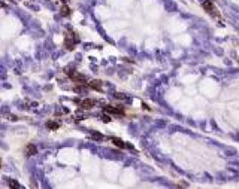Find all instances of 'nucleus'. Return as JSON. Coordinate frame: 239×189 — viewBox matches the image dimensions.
<instances>
[{
    "mask_svg": "<svg viewBox=\"0 0 239 189\" xmlns=\"http://www.w3.org/2000/svg\"><path fill=\"white\" fill-rule=\"evenodd\" d=\"M78 42H79L78 34L75 33L73 30H67V31H66V34H64V48L66 49H67V51H73Z\"/></svg>",
    "mask_w": 239,
    "mask_h": 189,
    "instance_id": "f257e3e1",
    "label": "nucleus"
},
{
    "mask_svg": "<svg viewBox=\"0 0 239 189\" xmlns=\"http://www.w3.org/2000/svg\"><path fill=\"white\" fill-rule=\"evenodd\" d=\"M103 112H105V113H109V115L124 116V109L115 107V106H109V104H105V106H103Z\"/></svg>",
    "mask_w": 239,
    "mask_h": 189,
    "instance_id": "f03ea898",
    "label": "nucleus"
},
{
    "mask_svg": "<svg viewBox=\"0 0 239 189\" xmlns=\"http://www.w3.org/2000/svg\"><path fill=\"white\" fill-rule=\"evenodd\" d=\"M78 103H79V107H81L82 110H90V109H93L97 104V100H94V98H84V100L78 101Z\"/></svg>",
    "mask_w": 239,
    "mask_h": 189,
    "instance_id": "7ed1b4c3",
    "label": "nucleus"
},
{
    "mask_svg": "<svg viewBox=\"0 0 239 189\" xmlns=\"http://www.w3.org/2000/svg\"><path fill=\"white\" fill-rule=\"evenodd\" d=\"M202 8L208 12V14H211L212 17H220V14H218V11L215 9V6L212 2H203L202 3Z\"/></svg>",
    "mask_w": 239,
    "mask_h": 189,
    "instance_id": "20e7f679",
    "label": "nucleus"
},
{
    "mask_svg": "<svg viewBox=\"0 0 239 189\" xmlns=\"http://www.w3.org/2000/svg\"><path fill=\"white\" fill-rule=\"evenodd\" d=\"M37 153V147L36 145H33V143H29L27 146H25V156H35Z\"/></svg>",
    "mask_w": 239,
    "mask_h": 189,
    "instance_id": "39448f33",
    "label": "nucleus"
},
{
    "mask_svg": "<svg viewBox=\"0 0 239 189\" xmlns=\"http://www.w3.org/2000/svg\"><path fill=\"white\" fill-rule=\"evenodd\" d=\"M109 140L114 143V145L120 149H126V147H129V143H124L121 139H118V137H109Z\"/></svg>",
    "mask_w": 239,
    "mask_h": 189,
    "instance_id": "423d86ee",
    "label": "nucleus"
},
{
    "mask_svg": "<svg viewBox=\"0 0 239 189\" xmlns=\"http://www.w3.org/2000/svg\"><path fill=\"white\" fill-rule=\"evenodd\" d=\"M103 83H102V81H91V82H88V88L90 89H94V91H103Z\"/></svg>",
    "mask_w": 239,
    "mask_h": 189,
    "instance_id": "0eeeda50",
    "label": "nucleus"
},
{
    "mask_svg": "<svg viewBox=\"0 0 239 189\" xmlns=\"http://www.w3.org/2000/svg\"><path fill=\"white\" fill-rule=\"evenodd\" d=\"M70 14H72L70 8L67 6V3H64V5L61 6V8H60V15H61V17H64V18H67Z\"/></svg>",
    "mask_w": 239,
    "mask_h": 189,
    "instance_id": "6e6552de",
    "label": "nucleus"
},
{
    "mask_svg": "<svg viewBox=\"0 0 239 189\" xmlns=\"http://www.w3.org/2000/svg\"><path fill=\"white\" fill-rule=\"evenodd\" d=\"M46 128H48V130H52V131H55V130L60 128V122H58V121H48V122H46Z\"/></svg>",
    "mask_w": 239,
    "mask_h": 189,
    "instance_id": "1a4fd4ad",
    "label": "nucleus"
},
{
    "mask_svg": "<svg viewBox=\"0 0 239 189\" xmlns=\"http://www.w3.org/2000/svg\"><path fill=\"white\" fill-rule=\"evenodd\" d=\"M8 186L9 188H15V189H21V185H19L17 180H12V179L8 180Z\"/></svg>",
    "mask_w": 239,
    "mask_h": 189,
    "instance_id": "9d476101",
    "label": "nucleus"
},
{
    "mask_svg": "<svg viewBox=\"0 0 239 189\" xmlns=\"http://www.w3.org/2000/svg\"><path fill=\"white\" fill-rule=\"evenodd\" d=\"M90 137H91L93 140H99V141H100V140H103V135H102L100 133H97V131L91 133V135H90Z\"/></svg>",
    "mask_w": 239,
    "mask_h": 189,
    "instance_id": "9b49d317",
    "label": "nucleus"
},
{
    "mask_svg": "<svg viewBox=\"0 0 239 189\" xmlns=\"http://www.w3.org/2000/svg\"><path fill=\"white\" fill-rule=\"evenodd\" d=\"M102 121H103V122H111L112 119H111L109 113H108V115H103V116H102Z\"/></svg>",
    "mask_w": 239,
    "mask_h": 189,
    "instance_id": "f8f14e48",
    "label": "nucleus"
},
{
    "mask_svg": "<svg viewBox=\"0 0 239 189\" xmlns=\"http://www.w3.org/2000/svg\"><path fill=\"white\" fill-rule=\"evenodd\" d=\"M142 109H145V110H151V109L147 106V104H144V103H142Z\"/></svg>",
    "mask_w": 239,
    "mask_h": 189,
    "instance_id": "ddd939ff",
    "label": "nucleus"
},
{
    "mask_svg": "<svg viewBox=\"0 0 239 189\" xmlns=\"http://www.w3.org/2000/svg\"><path fill=\"white\" fill-rule=\"evenodd\" d=\"M69 2V0H63V3H67Z\"/></svg>",
    "mask_w": 239,
    "mask_h": 189,
    "instance_id": "4468645a",
    "label": "nucleus"
}]
</instances>
